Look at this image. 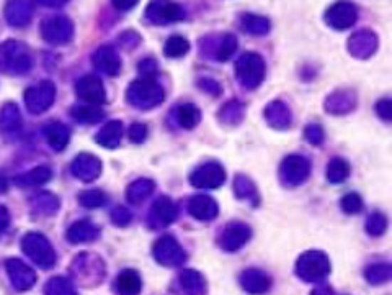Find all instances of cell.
Wrapping results in <instances>:
<instances>
[{
	"instance_id": "6",
	"label": "cell",
	"mask_w": 392,
	"mask_h": 295,
	"mask_svg": "<svg viewBox=\"0 0 392 295\" xmlns=\"http://www.w3.org/2000/svg\"><path fill=\"white\" fill-rule=\"evenodd\" d=\"M44 135L54 150H63L69 141V130L60 123H49L44 130Z\"/></svg>"
},
{
	"instance_id": "16",
	"label": "cell",
	"mask_w": 392,
	"mask_h": 295,
	"mask_svg": "<svg viewBox=\"0 0 392 295\" xmlns=\"http://www.w3.org/2000/svg\"><path fill=\"white\" fill-rule=\"evenodd\" d=\"M344 210L349 213H356L361 210V199L355 194H350L344 199Z\"/></svg>"
},
{
	"instance_id": "8",
	"label": "cell",
	"mask_w": 392,
	"mask_h": 295,
	"mask_svg": "<svg viewBox=\"0 0 392 295\" xmlns=\"http://www.w3.org/2000/svg\"><path fill=\"white\" fill-rule=\"evenodd\" d=\"M242 284H244L247 291L260 294L270 287V279L265 277L260 271H245L244 277H242Z\"/></svg>"
},
{
	"instance_id": "12",
	"label": "cell",
	"mask_w": 392,
	"mask_h": 295,
	"mask_svg": "<svg viewBox=\"0 0 392 295\" xmlns=\"http://www.w3.org/2000/svg\"><path fill=\"white\" fill-rule=\"evenodd\" d=\"M46 294L48 295H75L73 286H70V284L63 277H56L53 279V281H49L46 287Z\"/></svg>"
},
{
	"instance_id": "7",
	"label": "cell",
	"mask_w": 392,
	"mask_h": 295,
	"mask_svg": "<svg viewBox=\"0 0 392 295\" xmlns=\"http://www.w3.org/2000/svg\"><path fill=\"white\" fill-rule=\"evenodd\" d=\"M117 287L123 295H137L141 291V279L134 271H123L117 279Z\"/></svg>"
},
{
	"instance_id": "4",
	"label": "cell",
	"mask_w": 392,
	"mask_h": 295,
	"mask_svg": "<svg viewBox=\"0 0 392 295\" xmlns=\"http://www.w3.org/2000/svg\"><path fill=\"white\" fill-rule=\"evenodd\" d=\"M43 33H44V38H46L48 41L63 43L65 40H69L70 25L65 19H53L49 21H44Z\"/></svg>"
},
{
	"instance_id": "1",
	"label": "cell",
	"mask_w": 392,
	"mask_h": 295,
	"mask_svg": "<svg viewBox=\"0 0 392 295\" xmlns=\"http://www.w3.org/2000/svg\"><path fill=\"white\" fill-rule=\"evenodd\" d=\"M21 248H23L25 254L30 256V258L36 262L38 266L48 267L54 266L56 262V254H54V249L51 248V244L44 237L38 233H30L21 239Z\"/></svg>"
},
{
	"instance_id": "17",
	"label": "cell",
	"mask_w": 392,
	"mask_h": 295,
	"mask_svg": "<svg viewBox=\"0 0 392 295\" xmlns=\"http://www.w3.org/2000/svg\"><path fill=\"white\" fill-rule=\"evenodd\" d=\"M80 200L82 204L88 207V209H95L97 205H100L102 197H100V192H85L80 197Z\"/></svg>"
},
{
	"instance_id": "14",
	"label": "cell",
	"mask_w": 392,
	"mask_h": 295,
	"mask_svg": "<svg viewBox=\"0 0 392 295\" xmlns=\"http://www.w3.org/2000/svg\"><path fill=\"white\" fill-rule=\"evenodd\" d=\"M179 117H180V123L184 125V127L186 128H191L195 127V125L198 123V120H200V110L191 105H185V107H180L179 110Z\"/></svg>"
},
{
	"instance_id": "2",
	"label": "cell",
	"mask_w": 392,
	"mask_h": 295,
	"mask_svg": "<svg viewBox=\"0 0 392 295\" xmlns=\"http://www.w3.org/2000/svg\"><path fill=\"white\" fill-rule=\"evenodd\" d=\"M54 94H56V90H54V86L51 82H41L38 87H31V89L26 90L25 100L30 112L38 113L51 107Z\"/></svg>"
},
{
	"instance_id": "13",
	"label": "cell",
	"mask_w": 392,
	"mask_h": 295,
	"mask_svg": "<svg viewBox=\"0 0 392 295\" xmlns=\"http://www.w3.org/2000/svg\"><path fill=\"white\" fill-rule=\"evenodd\" d=\"M186 51H189V41L180 36L170 38L167 45H165V54H167V56H181V54H185Z\"/></svg>"
},
{
	"instance_id": "3",
	"label": "cell",
	"mask_w": 392,
	"mask_h": 295,
	"mask_svg": "<svg viewBox=\"0 0 392 295\" xmlns=\"http://www.w3.org/2000/svg\"><path fill=\"white\" fill-rule=\"evenodd\" d=\"M5 267H7V272L10 276V281L14 282L16 291H28V289L35 284L36 276L25 262L20 259H9L5 262Z\"/></svg>"
},
{
	"instance_id": "15",
	"label": "cell",
	"mask_w": 392,
	"mask_h": 295,
	"mask_svg": "<svg viewBox=\"0 0 392 295\" xmlns=\"http://www.w3.org/2000/svg\"><path fill=\"white\" fill-rule=\"evenodd\" d=\"M92 115H97L100 117V112H95L93 108H85V107H77L74 108V117L80 122H95V118Z\"/></svg>"
},
{
	"instance_id": "18",
	"label": "cell",
	"mask_w": 392,
	"mask_h": 295,
	"mask_svg": "<svg viewBox=\"0 0 392 295\" xmlns=\"http://www.w3.org/2000/svg\"><path fill=\"white\" fill-rule=\"evenodd\" d=\"M9 227V212L5 207H0V233Z\"/></svg>"
},
{
	"instance_id": "10",
	"label": "cell",
	"mask_w": 392,
	"mask_h": 295,
	"mask_svg": "<svg viewBox=\"0 0 392 295\" xmlns=\"http://www.w3.org/2000/svg\"><path fill=\"white\" fill-rule=\"evenodd\" d=\"M20 113H18V108H16V105H14V103H9V105L4 107L2 110V115H0V127H2V130L5 131H10V130H16V127L20 125Z\"/></svg>"
},
{
	"instance_id": "11",
	"label": "cell",
	"mask_w": 392,
	"mask_h": 295,
	"mask_svg": "<svg viewBox=\"0 0 392 295\" xmlns=\"http://www.w3.org/2000/svg\"><path fill=\"white\" fill-rule=\"evenodd\" d=\"M93 232H95V228H93L90 223L80 222V223H75V225L69 229L68 238L74 243L87 242V239H92L93 237H95V233Z\"/></svg>"
},
{
	"instance_id": "5",
	"label": "cell",
	"mask_w": 392,
	"mask_h": 295,
	"mask_svg": "<svg viewBox=\"0 0 392 295\" xmlns=\"http://www.w3.org/2000/svg\"><path fill=\"white\" fill-rule=\"evenodd\" d=\"M77 94L87 102H102L105 98L100 81L95 78H84L77 82Z\"/></svg>"
},
{
	"instance_id": "9",
	"label": "cell",
	"mask_w": 392,
	"mask_h": 295,
	"mask_svg": "<svg viewBox=\"0 0 392 295\" xmlns=\"http://www.w3.org/2000/svg\"><path fill=\"white\" fill-rule=\"evenodd\" d=\"M49 177H51V171H49L48 167L41 166V167L33 169V171L26 174H21V176L15 179V182L25 187V185H38V184L46 182V180H49Z\"/></svg>"
}]
</instances>
